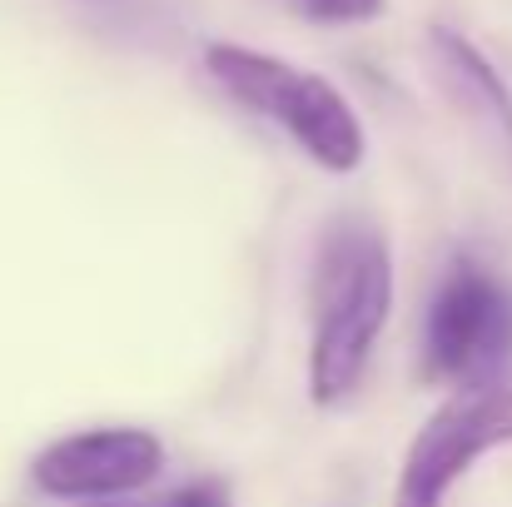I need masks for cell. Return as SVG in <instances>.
Listing matches in <instances>:
<instances>
[{"label":"cell","mask_w":512,"mask_h":507,"mask_svg":"<svg viewBox=\"0 0 512 507\" xmlns=\"http://www.w3.org/2000/svg\"><path fill=\"white\" fill-rule=\"evenodd\" d=\"M85 507H165V503H115V498H105V503H85Z\"/></svg>","instance_id":"cell-9"},{"label":"cell","mask_w":512,"mask_h":507,"mask_svg":"<svg viewBox=\"0 0 512 507\" xmlns=\"http://www.w3.org/2000/svg\"><path fill=\"white\" fill-rule=\"evenodd\" d=\"M294 10L319 25H363V20L383 15V0H294Z\"/></svg>","instance_id":"cell-7"},{"label":"cell","mask_w":512,"mask_h":507,"mask_svg":"<svg viewBox=\"0 0 512 507\" xmlns=\"http://www.w3.org/2000/svg\"><path fill=\"white\" fill-rule=\"evenodd\" d=\"M204 65L244 110L279 125L314 165L334 169V174L363 165V150H368L363 125H358L353 105L324 75L299 70V65L264 55V50H249V45H229V40L209 45Z\"/></svg>","instance_id":"cell-2"},{"label":"cell","mask_w":512,"mask_h":507,"mask_svg":"<svg viewBox=\"0 0 512 507\" xmlns=\"http://www.w3.org/2000/svg\"><path fill=\"white\" fill-rule=\"evenodd\" d=\"M165 468V443L150 428H90L50 443L35 458V488L70 503L130 498Z\"/></svg>","instance_id":"cell-5"},{"label":"cell","mask_w":512,"mask_h":507,"mask_svg":"<svg viewBox=\"0 0 512 507\" xmlns=\"http://www.w3.org/2000/svg\"><path fill=\"white\" fill-rule=\"evenodd\" d=\"M428 50H433V65H438L448 95L512 150V95L503 85V75L483 60V50L473 40H463L458 30H448V25L428 30Z\"/></svg>","instance_id":"cell-6"},{"label":"cell","mask_w":512,"mask_h":507,"mask_svg":"<svg viewBox=\"0 0 512 507\" xmlns=\"http://www.w3.org/2000/svg\"><path fill=\"white\" fill-rule=\"evenodd\" d=\"M165 507H234V503H229V493L214 488V483H189V488H179Z\"/></svg>","instance_id":"cell-8"},{"label":"cell","mask_w":512,"mask_h":507,"mask_svg":"<svg viewBox=\"0 0 512 507\" xmlns=\"http://www.w3.org/2000/svg\"><path fill=\"white\" fill-rule=\"evenodd\" d=\"M512 443V373L458 388L408 443L393 507H443L458 478L493 448Z\"/></svg>","instance_id":"cell-4"},{"label":"cell","mask_w":512,"mask_h":507,"mask_svg":"<svg viewBox=\"0 0 512 507\" xmlns=\"http://www.w3.org/2000/svg\"><path fill=\"white\" fill-rule=\"evenodd\" d=\"M393 309V259L373 224L334 219L309 274V398L339 403L358 388Z\"/></svg>","instance_id":"cell-1"},{"label":"cell","mask_w":512,"mask_h":507,"mask_svg":"<svg viewBox=\"0 0 512 507\" xmlns=\"http://www.w3.org/2000/svg\"><path fill=\"white\" fill-rule=\"evenodd\" d=\"M512 358V289L478 259H453L423 324V368L438 383H488Z\"/></svg>","instance_id":"cell-3"}]
</instances>
